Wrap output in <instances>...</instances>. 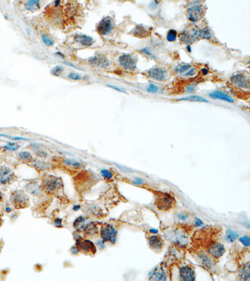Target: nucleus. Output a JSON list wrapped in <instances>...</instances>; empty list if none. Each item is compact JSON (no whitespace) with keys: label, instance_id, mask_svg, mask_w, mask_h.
I'll return each mask as SVG.
<instances>
[{"label":"nucleus","instance_id":"obj_1","mask_svg":"<svg viewBox=\"0 0 250 281\" xmlns=\"http://www.w3.org/2000/svg\"><path fill=\"white\" fill-rule=\"evenodd\" d=\"M200 29L195 25H190L180 34V39L183 43L190 45L200 37Z\"/></svg>","mask_w":250,"mask_h":281},{"label":"nucleus","instance_id":"obj_2","mask_svg":"<svg viewBox=\"0 0 250 281\" xmlns=\"http://www.w3.org/2000/svg\"><path fill=\"white\" fill-rule=\"evenodd\" d=\"M62 186V181L53 176H46L43 180V189L50 193H54L55 192L60 190Z\"/></svg>","mask_w":250,"mask_h":281},{"label":"nucleus","instance_id":"obj_3","mask_svg":"<svg viewBox=\"0 0 250 281\" xmlns=\"http://www.w3.org/2000/svg\"><path fill=\"white\" fill-rule=\"evenodd\" d=\"M175 200L172 196L168 194L160 193L156 199V205L160 210L168 211L174 205Z\"/></svg>","mask_w":250,"mask_h":281},{"label":"nucleus","instance_id":"obj_4","mask_svg":"<svg viewBox=\"0 0 250 281\" xmlns=\"http://www.w3.org/2000/svg\"><path fill=\"white\" fill-rule=\"evenodd\" d=\"M206 9L201 4H195L188 9V18L191 22H196L205 16Z\"/></svg>","mask_w":250,"mask_h":281},{"label":"nucleus","instance_id":"obj_5","mask_svg":"<svg viewBox=\"0 0 250 281\" xmlns=\"http://www.w3.org/2000/svg\"><path fill=\"white\" fill-rule=\"evenodd\" d=\"M100 235L104 242H110L114 244L116 241L117 231L112 225L106 224L102 227Z\"/></svg>","mask_w":250,"mask_h":281},{"label":"nucleus","instance_id":"obj_6","mask_svg":"<svg viewBox=\"0 0 250 281\" xmlns=\"http://www.w3.org/2000/svg\"><path fill=\"white\" fill-rule=\"evenodd\" d=\"M29 198L27 195L22 191H17L11 196V201L17 209L24 208L28 204Z\"/></svg>","mask_w":250,"mask_h":281},{"label":"nucleus","instance_id":"obj_7","mask_svg":"<svg viewBox=\"0 0 250 281\" xmlns=\"http://www.w3.org/2000/svg\"><path fill=\"white\" fill-rule=\"evenodd\" d=\"M118 62L124 69L134 70L136 68L137 58L128 54H124L119 57Z\"/></svg>","mask_w":250,"mask_h":281},{"label":"nucleus","instance_id":"obj_8","mask_svg":"<svg viewBox=\"0 0 250 281\" xmlns=\"http://www.w3.org/2000/svg\"><path fill=\"white\" fill-rule=\"evenodd\" d=\"M113 28V21L111 18L105 17L103 18L96 26L97 32L102 36L108 35Z\"/></svg>","mask_w":250,"mask_h":281},{"label":"nucleus","instance_id":"obj_9","mask_svg":"<svg viewBox=\"0 0 250 281\" xmlns=\"http://www.w3.org/2000/svg\"><path fill=\"white\" fill-rule=\"evenodd\" d=\"M147 75L152 79L158 81H165L168 77L167 71L157 67H154L149 70L147 71Z\"/></svg>","mask_w":250,"mask_h":281},{"label":"nucleus","instance_id":"obj_10","mask_svg":"<svg viewBox=\"0 0 250 281\" xmlns=\"http://www.w3.org/2000/svg\"><path fill=\"white\" fill-rule=\"evenodd\" d=\"M230 81L234 85L238 87L247 89L249 87V76L243 73H237L233 75L230 78Z\"/></svg>","mask_w":250,"mask_h":281},{"label":"nucleus","instance_id":"obj_11","mask_svg":"<svg viewBox=\"0 0 250 281\" xmlns=\"http://www.w3.org/2000/svg\"><path fill=\"white\" fill-rule=\"evenodd\" d=\"M88 62L92 66L105 68L109 65V61L106 57L101 54H96L88 59Z\"/></svg>","mask_w":250,"mask_h":281},{"label":"nucleus","instance_id":"obj_12","mask_svg":"<svg viewBox=\"0 0 250 281\" xmlns=\"http://www.w3.org/2000/svg\"><path fill=\"white\" fill-rule=\"evenodd\" d=\"M77 247L79 248L80 251H82L85 253H91L95 254L96 252V248L94 243L90 240H83L78 239L76 241Z\"/></svg>","mask_w":250,"mask_h":281},{"label":"nucleus","instance_id":"obj_13","mask_svg":"<svg viewBox=\"0 0 250 281\" xmlns=\"http://www.w3.org/2000/svg\"><path fill=\"white\" fill-rule=\"evenodd\" d=\"M180 278L182 280L193 281L195 280V273L193 269L190 266H182L180 268Z\"/></svg>","mask_w":250,"mask_h":281},{"label":"nucleus","instance_id":"obj_14","mask_svg":"<svg viewBox=\"0 0 250 281\" xmlns=\"http://www.w3.org/2000/svg\"><path fill=\"white\" fill-rule=\"evenodd\" d=\"M208 251L213 257L218 259L221 257L225 252V249L220 243L216 242L210 244L208 247Z\"/></svg>","mask_w":250,"mask_h":281},{"label":"nucleus","instance_id":"obj_15","mask_svg":"<svg viewBox=\"0 0 250 281\" xmlns=\"http://www.w3.org/2000/svg\"><path fill=\"white\" fill-rule=\"evenodd\" d=\"M13 177L9 168L6 166L0 167V184H6L13 179Z\"/></svg>","mask_w":250,"mask_h":281},{"label":"nucleus","instance_id":"obj_16","mask_svg":"<svg viewBox=\"0 0 250 281\" xmlns=\"http://www.w3.org/2000/svg\"><path fill=\"white\" fill-rule=\"evenodd\" d=\"M151 31H152L150 28L144 27L142 25H138L131 31V34L136 37L144 38L148 37L151 35Z\"/></svg>","mask_w":250,"mask_h":281},{"label":"nucleus","instance_id":"obj_17","mask_svg":"<svg viewBox=\"0 0 250 281\" xmlns=\"http://www.w3.org/2000/svg\"><path fill=\"white\" fill-rule=\"evenodd\" d=\"M149 279L155 280H165L167 279V275L165 269L161 267H157L151 272Z\"/></svg>","mask_w":250,"mask_h":281},{"label":"nucleus","instance_id":"obj_18","mask_svg":"<svg viewBox=\"0 0 250 281\" xmlns=\"http://www.w3.org/2000/svg\"><path fill=\"white\" fill-rule=\"evenodd\" d=\"M74 39L77 43H80L82 46L86 47L91 46L94 43L93 38L91 36L86 34H77L75 36Z\"/></svg>","mask_w":250,"mask_h":281},{"label":"nucleus","instance_id":"obj_19","mask_svg":"<svg viewBox=\"0 0 250 281\" xmlns=\"http://www.w3.org/2000/svg\"><path fill=\"white\" fill-rule=\"evenodd\" d=\"M210 97L215 100H223L224 101H226L230 103H233L234 102L233 99L226 93L220 91H215L210 92L209 94Z\"/></svg>","mask_w":250,"mask_h":281},{"label":"nucleus","instance_id":"obj_20","mask_svg":"<svg viewBox=\"0 0 250 281\" xmlns=\"http://www.w3.org/2000/svg\"><path fill=\"white\" fill-rule=\"evenodd\" d=\"M149 244L151 247L155 250H160L163 246V242L159 236H153L148 239Z\"/></svg>","mask_w":250,"mask_h":281},{"label":"nucleus","instance_id":"obj_21","mask_svg":"<svg viewBox=\"0 0 250 281\" xmlns=\"http://www.w3.org/2000/svg\"><path fill=\"white\" fill-rule=\"evenodd\" d=\"M24 7L28 11H35L40 8V2L38 0H31L24 3Z\"/></svg>","mask_w":250,"mask_h":281},{"label":"nucleus","instance_id":"obj_22","mask_svg":"<svg viewBox=\"0 0 250 281\" xmlns=\"http://www.w3.org/2000/svg\"><path fill=\"white\" fill-rule=\"evenodd\" d=\"M88 221L87 218L84 216H80L78 217L75 221L73 223V226L75 228H76L78 231H83V229L85 228L86 225L88 223H86Z\"/></svg>","mask_w":250,"mask_h":281},{"label":"nucleus","instance_id":"obj_23","mask_svg":"<svg viewBox=\"0 0 250 281\" xmlns=\"http://www.w3.org/2000/svg\"><path fill=\"white\" fill-rule=\"evenodd\" d=\"M239 277L244 280H249V264L248 263L244 265L239 270Z\"/></svg>","mask_w":250,"mask_h":281},{"label":"nucleus","instance_id":"obj_24","mask_svg":"<svg viewBox=\"0 0 250 281\" xmlns=\"http://www.w3.org/2000/svg\"><path fill=\"white\" fill-rule=\"evenodd\" d=\"M178 100V101H193V102H206V103L208 102V101H207L206 99L203 98L201 96H196V95H191L186 97L180 98Z\"/></svg>","mask_w":250,"mask_h":281},{"label":"nucleus","instance_id":"obj_25","mask_svg":"<svg viewBox=\"0 0 250 281\" xmlns=\"http://www.w3.org/2000/svg\"><path fill=\"white\" fill-rule=\"evenodd\" d=\"M18 158L23 162H31L33 159V156L28 151H21L18 153Z\"/></svg>","mask_w":250,"mask_h":281},{"label":"nucleus","instance_id":"obj_26","mask_svg":"<svg viewBox=\"0 0 250 281\" xmlns=\"http://www.w3.org/2000/svg\"><path fill=\"white\" fill-rule=\"evenodd\" d=\"M63 163L68 166H72V167L75 168H80L83 167V164L80 162V161H78L75 159H66L63 160Z\"/></svg>","mask_w":250,"mask_h":281},{"label":"nucleus","instance_id":"obj_27","mask_svg":"<svg viewBox=\"0 0 250 281\" xmlns=\"http://www.w3.org/2000/svg\"><path fill=\"white\" fill-rule=\"evenodd\" d=\"M238 234L231 229L227 230L226 232V239L230 242H234L236 240V239L238 237Z\"/></svg>","mask_w":250,"mask_h":281},{"label":"nucleus","instance_id":"obj_28","mask_svg":"<svg viewBox=\"0 0 250 281\" xmlns=\"http://www.w3.org/2000/svg\"><path fill=\"white\" fill-rule=\"evenodd\" d=\"M33 165L34 166L35 168H37L38 170L40 171H45V170H48L50 169V166L46 164L45 162H43V161H36L33 164Z\"/></svg>","mask_w":250,"mask_h":281},{"label":"nucleus","instance_id":"obj_29","mask_svg":"<svg viewBox=\"0 0 250 281\" xmlns=\"http://www.w3.org/2000/svg\"><path fill=\"white\" fill-rule=\"evenodd\" d=\"M191 65L189 64H183V65H178L175 69V71L177 73H183V72H186L188 70L191 69Z\"/></svg>","mask_w":250,"mask_h":281},{"label":"nucleus","instance_id":"obj_30","mask_svg":"<svg viewBox=\"0 0 250 281\" xmlns=\"http://www.w3.org/2000/svg\"><path fill=\"white\" fill-rule=\"evenodd\" d=\"M64 67L61 66H56L51 70V74L55 76H60L63 72Z\"/></svg>","mask_w":250,"mask_h":281},{"label":"nucleus","instance_id":"obj_31","mask_svg":"<svg viewBox=\"0 0 250 281\" xmlns=\"http://www.w3.org/2000/svg\"><path fill=\"white\" fill-rule=\"evenodd\" d=\"M211 33L210 29L207 28H204L200 29V37L203 39H209L211 38Z\"/></svg>","mask_w":250,"mask_h":281},{"label":"nucleus","instance_id":"obj_32","mask_svg":"<svg viewBox=\"0 0 250 281\" xmlns=\"http://www.w3.org/2000/svg\"><path fill=\"white\" fill-rule=\"evenodd\" d=\"M177 33L176 31L174 29H170L166 35V39L170 42H173L176 39Z\"/></svg>","mask_w":250,"mask_h":281},{"label":"nucleus","instance_id":"obj_33","mask_svg":"<svg viewBox=\"0 0 250 281\" xmlns=\"http://www.w3.org/2000/svg\"><path fill=\"white\" fill-rule=\"evenodd\" d=\"M19 146L18 144H15L14 143L8 142L7 144L4 146V148L8 151H15L19 149Z\"/></svg>","mask_w":250,"mask_h":281},{"label":"nucleus","instance_id":"obj_34","mask_svg":"<svg viewBox=\"0 0 250 281\" xmlns=\"http://www.w3.org/2000/svg\"><path fill=\"white\" fill-rule=\"evenodd\" d=\"M67 77H68L69 79L71 80H74V81H79V80L84 79V77H83L81 75L75 72H70V73H69L67 75Z\"/></svg>","mask_w":250,"mask_h":281},{"label":"nucleus","instance_id":"obj_35","mask_svg":"<svg viewBox=\"0 0 250 281\" xmlns=\"http://www.w3.org/2000/svg\"><path fill=\"white\" fill-rule=\"evenodd\" d=\"M100 173L102 177H103L104 178L107 179H111L113 176V174L111 173V172L109 170L106 169H101L100 171Z\"/></svg>","mask_w":250,"mask_h":281},{"label":"nucleus","instance_id":"obj_36","mask_svg":"<svg viewBox=\"0 0 250 281\" xmlns=\"http://www.w3.org/2000/svg\"><path fill=\"white\" fill-rule=\"evenodd\" d=\"M41 38H42L43 42L46 46H52L54 44L53 41L46 34H43Z\"/></svg>","mask_w":250,"mask_h":281},{"label":"nucleus","instance_id":"obj_37","mask_svg":"<svg viewBox=\"0 0 250 281\" xmlns=\"http://www.w3.org/2000/svg\"><path fill=\"white\" fill-rule=\"evenodd\" d=\"M239 241H240L244 246L249 247V237L247 236H244L239 238Z\"/></svg>","mask_w":250,"mask_h":281},{"label":"nucleus","instance_id":"obj_38","mask_svg":"<svg viewBox=\"0 0 250 281\" xmlns=\"http://www.w3.org/2000/svg\"><path fill=\"white\" fill-rule=\"evenodd\" d=\"M158 87L153 84H150L147 87V90L150 92H157L158 91Z\"/></svg>","mask_w":250,"mask_h":281},{"label":"nucleus","instance_id":"obj_39","mask_svg":"<svg viewBox=\"0 0 250 281\" xmlns=\"http://www.w3.org/2000/svg\"><path fill=\"white\" fill-rule=\"evenodd\" d=\"M195 73H196L195 69L191 68L188 71L186 72V73H185L184 76H193Z\"/></svg>","mask_w":250,"mask_h":281},{"label":"nucleus","instance_id":"obj_40","mask_svg":"<svg viewBox=\"0 0 250 281\" xmlns=\"http://www.w3.org/2000/svg\"><path fill=\"white\" fill-rule=\"evenodd\" d=\"M54 224L56 227H62V219L60 218H57L55 220Z\"/></svg>","mask_w":250,"mask_h":281},{"label":"nucleus","instance_id":"obj_41","mask_svg":"<svg viewBox=\"0 0 250 281\" xmlns=\"http://www.w3.org/2000/svg\"><path fill=\"white\" fill-rule=\"evenodd\" d=\"M106 86H107L108 87H109L111 88V89H113V90H116V91H119V92H124V93H126V91H124L122 90L121 89V88H119V87H116V86H114V85H106Z\"/></svg>","mask_w":250,"mask_h":281},{"label":"nucleus","instance_id":"obj_42","mask_svg":"<svg viewBox=\"0 0 250 281\" xmlns=\"http://www.w3.org/2000/svg\"><path fill=\"white\" fill-rule=\"evenodd\" d=\"M178 217L179 219H180V220L185 221V220L187 219V218L188 217V216L186 214H185V213H181V214H178Z\"/></svg>","mask_w":250,"mask_h":281},{"label":"nucleus","instance_id":"obj_43","mask_svg":"<svg viewBox=\"0 0 250 281\" xmlns=\"http://www.w3.org/2000/svg\"><path fill=\"white\" fill-rule=\"evenodd\" d=\"M203 224V222L200 219H198V218L196 219L195 222V226L199 227V226H202Z\"/></svg>","mask_w":250,"mask_h":281},{"label":"nucleus","instance_id":"obj_44","mask_svg":"<svg viewBox=\"0 0 250 281\" xmlns=\"http://www.w3.org/2000/svg\"><path fill=\"white\" fill-rule=\"evenodd\" d=\"M80 252V249L77 246H74L71 248V253L73 254H78Z\"/></svg>","mask_w":250,"mask_h":281},{"label":"nucleus","instance_id":"obj_45","mask_svg":"<svg viewBox=\"0 0 250 281\" xmlns=\"http://www.w3.org/2000/svg\"><path fill=\"white\" fill-rule=\"evenodd\" d=\"M133 183L137 184H143V179H140V178H136L134 180L132 181Z\"/></svg>","mask_w":250,"mask_h":281},{"label":"nucleus","instance_id":"obj_46","mask_svg":"<svg viewBox=\"0 0 250 281\" xmlns=\"http://www.w3.org/2000/svg\"><path fill=\"white\" fill-rule=\"evenodd\" d=\"M97 245L100 249H103L105 247V244H104V241L103 240H98Z\"/></svg>","mask_w":250,"mask_h":281},{"label":"nucleus","instance_id":"obj_47","mask_svg":"<svg viewBox=\"0 0 250 281\" xmlns=\"http://www.w3.org/2000/svg\"><path fill=\"white\" fill-rule=\"evenodd\" d=\"M38 151V154L41 156V157H46L47 156H48V154H47L46 153L44 152L43 151H40V150H38L37 151Z\"/></svg>","mask_w":250,"mask_h":281},{"label":"nucleus","instance_id":"obj_48","mask_svg":"<svg viewBox=\"0 0 250 281\" xmlns=\"http://www.w3.org/2000/svg\"><path fill=\"white\" fill-rule=\"evenodd\" d=\"M194 89H195V86L194 85H190L186 87V91L187 92H191L193 91L194 90Z\"/></svg>","mask_w":250,"mask_h":281},{"label":"nucleus","instance_id":"obj_49","mask_svg":"<svg viewBox=\"0 0 250 281\" xmlns=\"http://www.w3.org/2000/svg\"><path fill=\"white\" fill-rule=\"evenodd\" d=\"M12 139L14 140H28L27 138H22V137H19V136H15V137H13L11 138Z\"/></svg>","mask_w":250,"mask_h":281},{"label":"nucleus","instance_id":"obj_50","mask_svg":"<svg viewBox=\"0 0 250 281\" xmlns=\"http://www.w3.org/2000/svg\"><path fill=\"white\" fill-rule=\"evenodd\" d=\"M80 209V205H75L73 207V209L74 211H77Z\"/></svg>","mask_w":250,"mask_h":281},{"label":"nucleus","instance_id":"obj_51","mask_svg":"<svg viewBox=\"0 0 250 281\" xmlns=\"http://www.w3.org/2000/svg\"><path fill=\"white\" fill-rule=\"evenodd\" d=\"M63 64H65V65H70V66H71V67H75V68H76V69H80V68H79V67H76V66H75L74 65H73V64H71V63H70V62H63Z\"/></svg>","mask_w":250,"mask_h":281},{"label":"nucleus","instance_id":"obj_52","mask_svg":"<svg viewBox=\"0 0 250 281\" xmlns=\"http://www.w3.org/2000/svg\"><path fill=\"white\" fill-rule=\"evenodd\" d=\"M201 71H202V73H203V75H206L208 73V70L206 69V68L202 69Z\"/></svg>","mask_w":250,"mask_h":281},{"label":"nucleus","instance_id":"obj_53","mask_svg":"<svg viewBox=\"0 0 250 281\" xmlns=\"http://www.w3.org/2000/svg\"><path fill=\"white\" fill-rule=\"evenodd\" d=\"M149 231H150L151 232L153 233V234H157L158 232V231L157 229H152L149 230Z\"/></svg>","mask_w":250,"mask_h":281},{"label":"nucleus","instance_id":"obj_54","mask_svg":"<svg viewBox=\"0 0 250 281\" xmlns=\"http://www.w3.org/2000/svg\"><path fill=\"white\" fill-rule=\"evenodd\" d=\"M60 3H61L60 1H55V7H58V6H59V5H60Z\"/></svg>","mask_w":250,"mask_h":281},{"label":"nucleus","instance_id":"obj_55","mask_svg":"<svg viewBox=\"0 0 250 281\" xmlns=\"http://www.w3.org/2000/svg\"><path fill=\"white\" fill-rule=\"evenodd\" d=\"M5 211H6V212H10L11 211V208L9 207V206H7L6 207V209H5Z\"/></svg>","mask_w":250,"mask_h":281},{"label":"nucleus","instance_id":"obj_56","mask_svg":"<svg viewBox=\"0 0 250 281\" xmlns=\"http://www.w3.org/2000/svg\"><path fill=\"white\" fill-rule=\"evenodd\" d=\"M56 55H59V56L61 57V58H64L65 57V55L63 54H62L61 53H60V52H58V53H56Z\"/></svg>","mask_w":250,"mask_h":281},{"label":"nucleus","instance_id":"obj_57","mask_svg":"<svg viewBox=\"0 0 250 281\" xmlns=\"http://www.w3.org/2000/svg\"><path fill=\"white\" fill-rule=\"evenodd\" d=\"M3 199V194H1V192H0V201H1Z\"/></svg>","mask_w":250,"mask_h":281},{"label":"nucleus","instance_id":"obj_58","mask_svg":"<svg viewBox=\"0 0 250 281\" xmlns=\"http://www.w3.org/2000/svg\"><path fill=\"white\" fill-rule=\"evenodd\" d=\"M187 49H188V50L189 52H191V47H190V45H188V46H187Z\"/></svg>","mask_w":250,"mask_h":281}]
</instances>
